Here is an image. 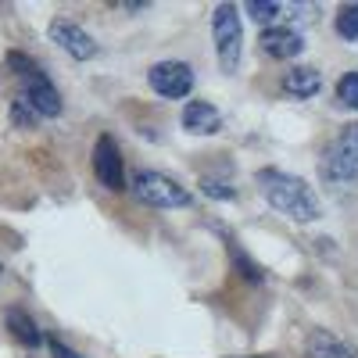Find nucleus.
Listing matches in <instances>:
<instances>
[{"instance_id":"f257e3e1","label":"nucleus","mask_w":358,"mask_h":358,"mask_svg":"<svg viewBox=\"0 0 358 358\" xmlns=\"http://www.w3.org/2000/svg\"><path fill=\"white\" fill-rule=\"evenodd\" d=\"M258 187H262L265 201L294 222H315L322 215V204H319L315 190L301 176H290V172H280V169H262Z\"/></svg>"},{"instance_id":"f03ea898","label":"nucleus","mask_w":358,"mask_h":358,"mask_svg":"<svg viewBox=\"0 0 358 358\" xmlns=\"http://www.w3.org/2000/svg\"><path fill=\"white\" fill-rule=\"evenodd\" d=\"M11 62V69L18 72V79H22V94L18 97H25V104L33 108L40 118H54V115H62V94H57V86L47 79V72L36 65V62H29V57H22V54H11L8 57Z\"/></svg>"},{"instance_id":"7ed1b4c3","label":"nucleus","mask_w":358,"mask_h":358,"mask_svg":"<svg viewBox=\"0 0 358 358\" xmlns=\"http://www.w3.org/2000/svg\"><path fill=\"white\" fill-rule=\"evenodd\" d=\"M212 36H215V54H219L222 72H236L241 69V54H244V29H241L236 4H219L215 8Z\"/></svg>"},{"instance_id":"20e7f679","label":"nucleus","mask_w":358,"mask_h":358,"mask_svg":"<svg viewBox=\"0 0 358 358\" xmlns=\"http://www.w3.org/2000/svg\"><path fill=\"white\" fill-rule=\"evenodd\" d=\"M322 176L330 183H355L358 179V122L344 126V133L334 136L322 158Z\"/></svg>"},{"instance_id":"39448f33","label":"nucleus","mask_w":358,"mask_h":358,"mask_svg":"<svg viewBox=\"0 0 358 358\" xmlns=\"http://www.w3.org/2000/svg\"><path fill=\"white\" fill-rule=\"evenodd\" d=\"M133 190L143 204H151V208H187L194 197L183 183H176L172 176H162V172H136L133 176Z\"/></svg>"},{"instance_id":"423d86ee","label":"nucleus","mask_w":358,"mask_h":358,"mask_svg":"<svg viewBox=\"0 0 358 358\" xmlns=\"http://www.w3.org/2000/svg\"><path fill=\"white\" fill-rule=\"evenodd\" d=\"M147 83L158 97H169V101H179L194 90V69L187 62H158L151 72H147Z\"/></svg>"},{"instance_id":"0eeeda50","label":"nucleus","mask_w":358,"mask_h":358,"mask_svg":"<svg viewBox=\"0 0 358 358\" xmlns=\"http://www.w3.org/2000/svg\"><path fill=\"white\" fill-rule=\"evenodd\" d=\"M94 172L101 179V187L118 194V190H126V169H122V155H118V143L104 133L97 136L94 143Z\"/></svg>"},{"instance_id":"6e6552de","label":"nucleus","mask_w":358,"mask_h":358,"mask_svg":"<svg viewBox=\"0 0 358 358\" xmlns=\"http://www.w3.org/2000/svg\"><path fill=\"white\" fill-rule=\"evenodd\" d=\"M50 40L62 47L69 57H76V62H90V57H97L94 36H90L86 29H79L76 22H50Z\"/></svg>"},{"instance_id":"1a4fd4ad","label":"nucleus","mask_w":358,"mask_h":358,"mask_svg":"<svg viewBox=\"0 0 358 358\" xmlns=\"http://www.w3.org/2000/svg\"><path fill=\"white\" fill-rule=\"evenodd\" d=\"M258 43H262V50H265L268 57H276V62H287V57H297V54L305 50L301 33H297V29H287V25H280V29H265Z\"/></svg>"},{"instance_id":"9d476101","label":"nucleus","mask_w":358,"mask_h":358,"mask_svg":"<svg viewBox=\"0 0 358 358\" xmlns=\"http://www.w3.org/2000/svg\"><path fill=\"white\" fill-rule=\"evenodd\" d=\"M183 129L194 133V136H212L222 129V115L215 104H208V101H190L183 108Z\"/></svg>"},{"instance_id":"9b49d317","label":"nucleus","mask_w":358,"mask_h":358,"mask_svg":"<svg viewBox=\"0 0 358 358\" xmlns=\"http://www.w3.org/2000/svg\"><path fill=\"white\" fill-rule=\"evenodd\" d=\"M305 358H358V348L334 337L330 330H312L305 341Z\"/></svg>"},{"instance_id":"f8f14e48","label":"nucleus","mask_w":358,"mask_h":358,"mask_svg":"<svg viewBox=\"0 0 358 358\" xmlns=\"http://www.w3.org/2000/svg\"><path fill=\"white\" fill-rule=\"evenodd\" d=\"M283 90L297 101H308L322 90V76H319V69H290L283 76Z\"/></svg>"},{"instance_id":"ddd939ff","label":"nucleus","mask_w":358,"mask_h":358,"mask_svg":"<svg viewBox=\"0 0 358 358\" xmlns=\"http://www.w3.org/2000/svg\"><path fill=\"white\" fill-rule=\"evenodd\" d=\"M4 319H8V330H11L22 344H29V348H40V344H43V334L36 330V322L29 319L22 308H8V315H4Z\"/></svg>"},{"instance_id":"4468645a","label":"nucleus","mask_w":358,"mask_h":358,"mask_svg":"<svg viewBox=\"0 0 358 358\" xmlns=\"http://www.w3.org/2000/svg\"><path fill=\"white\" fill-rule=\"evenodd\" d=\"M337 33L351 43H358V4H344L337 15Z\"/></svg>"},{"instance_id":"2eb2a0df","label":"nucleus","mask_w":358,"mask_h":358,"mask_svg":"<svg viewBox=\"0 0 358 358\" xmlns=\"http://www.w3.org/2000/svg\"><path fill=\"white\" fill-rule=\"evenodd\" d=\"M36 122H40V115L25 104V97H15L11 101V126L15 129H33Z\"/></svg>"},{"instance_id":"dca6fc26","label":"nucleus","mask_w":358,"mask_h":358,"mask_svg":"<svg viewBox=\"0 0 358 358\" xmlns=\"http://www.w3.org/2000/svg\"><path fill=\"white\" fill-rule=\"evenodd\" d=\"M337 101H341L344 108H355V111H358V72L341 76V83H337Z\"/></svg>"},{"instance_id":"f3484780","label":"nucleus","mask_w":358,"mask_h":358,"mask_svg":"<svg viewBox=\"0 0 358 358\" xmlns=\"http://www.w3.org/2000/svg\"><path fill=\"white\" fill-rule=\"evenodd\" d=\"M229 255H233V262H236V268H241V273H244V280H251V283H262L265 280V273H262V268L241 251V248H236L233 241H229Z\"/></svg>"},{"instance_id":"a211bd4d","label":"nucleus","mask_w":358,"mask_h":358,"mask_svg":"<svg viewBox=\"0 0 358 358\" xmlns=\"http://www.w3.org/2000/svg\"><path fill=\"white\" fill-rule=\"evenodd\" d=\"M248 11H251V18H255V22L268 25V22H273V18L283 11V4H276V0H251Z\"/></svg>"},{"instance_id":"6ab92c4d","label":"nucleus","mask_w":358,"mask_h":358,"mask_svg":"<svg viewBox=\"0 0 358 358\" xmlns=\"http://www.w3.org/2000/svg\"><path fill=\"white\" fill-rule=\"evenodd\" d=\"M201 190H204L208 197H215V201H233V197H236V190H233L229 183H222V179H204Z\"/></svg>"},{"instance_id":"aec40b11","label":"nucleus","mask_w":358,"mask_h":358,"mask_svg":"<svg viewBox=\"0 0 358 358\" xmlns=\"http://www.w3.org/2000/svg\"><path fill=\"white\" fill-rule=\"evenodd\" d=\"M50 355H54V358H83L79 351H72L69 344H62L57 337H50Z\"/></svg>"}]
</instances>
